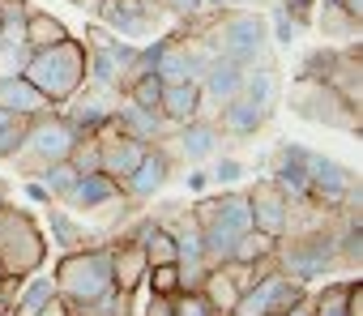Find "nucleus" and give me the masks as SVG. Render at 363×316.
I'll use <instances>...</instances> for the list:
<instances>
[{
    "mask_svg": "<svg viewBox=\"0 0 363 316\" xmlns=\"http://www.w3.org/2000/svg\"><path fill=\"white\" fill-rule=\"evenodd\" d=\"M52 282H56V295L69 303V312H82V307L107 299V295L116 290L107 244H82V248L65 252V256L52 265Z\"/></svg>",
    "mask_w": 363,
    "mask_h": 316,
    "instance_id": "nucleus-1",
    "label": "nucleus"
},
{
    "mask_svg": "<svg viewBox=\"0 0 363 316\" xmlns=\"http://www.w3.org/2000/svg\"><path fill=\"white\" fill-rule=\"evenodd\" d=\"M52 107H65L82 86H86V43L82 39H60L52 47H35L22 73Z\"/></svg>",
    "mask_w": 363,
    "mask_h": 316,
    "instance_id": "nucleus-2",
    "label": "nucleus"
},
{
    "mask_svg": "<svg viewBox=\"0 0 363 316\" xmlns=\"http://www.w3.org/2000/svg\"><path fill=\"white\" fill-rule=\"evenodd\" d=\"M197 35L210 43L214 56H227L240 69L269 64V22L257 9H227Z\"/></svg>",
    "mask_w": 363,
    "mask_h": 316,
    "instance_id": "nucleus-3",
    "label": "nucleus"
},
{
    "mask_svg": "<svg viewBox=\"0 0 363 316\" xmlns=\"http://www.w3.org/2000/svg\"><path fill=\"white\" fill-rule=\"evenodd\" d=\"M197 214V231H201V252L206 265H227L231 248L244 231H252V210H248V193H218V197H201L193 205Z\"/></svg>",
    "mask_w": 363,
    "mask_h": 316,
    "instance_id": "nucleus-4",
    "label": "nucleus"
},
{
    "mask_svg": "<svg viewBox=\"0 0 363 316\" xmlns=\"http://www.w3.org/2000/svg\"><path fill=\"white\" fill-rule=\"evenodd\" d=\"M77 137H82V132L69 124V115L56 111V107H48V111H39V115L26 120V132H22V141H18V149L9 154V163H13L26 180H30V176H43L52 163L69 158V149H73Z\"/></svg>",
    "mask_w": 363,
    "mask_h": 316,
    "instance_id": "nucleus-5",
    "label": "nucleus"
},
{
    "mask_svg": "<svg viewBox=\"0 0 363 316\" xmlns=\"http://www.w3.org/2000/svg\"><path fill=\"white\" fill-rule=\"evenodd\" d=\"M48 261V235L30 210L0 205V273L22 282Z\"/></svg>",
    "mask_w": 363,
    "mask_h": 316,
    "instance_id": "nucleus-6",
    "label": "nucleus"
},
{
    "mask_svg": "<svg viewBox=\"0 0 363 316\" xmlns=\"http://www.w3.org/2000/svg\"><path fill=\"white\" fill-rule=\"evenodd\" d=\"M274 265L282 273H291L295 282H312L320 278L329 265H337V248H333V227H299V231H286L274 248Z\"/></svg>",
    "mask_w": 363,
    "mask_h": 316,
    "instance_id": "nucleus-7",
    "label": "nucleus"
},
{
    "mask_svg": "<svg viewBox=\"0 0 363 316\" xmlns=\"http://www.w3.org/2000/svg\"><path fill=\"white\" fill-rule=\"evenodd\" d=\"M291 111L312 120V124H329V128H346V132H359V107L342 103L325 81H308L299 77L295 94H291Z\"/></svg>",
    "mask_w": 363,
    "mask_h": 316,
    "instance_id": "nucleus-8",
    "label": "nucleus"
},
{
    "mask_svg": "<svg viewBox=\"0 0 363 316\" xmlns=\"http://www.w3.org/2000/svg\"><path fill=\"white\" fill-rule=\"evenodd\" d=\"M99 26H107L116 39H150L162 9L154 0H86Z\"/></svg>",
    "mask_w": 363,
    "mask_h": 316,
    "instance_id": "nucleus-9",
    "label": "nucleus"
},
{
    "mask_svg": "<svg viewBox=\"0 0 363 316\" xmlns=\"http://www.w3.org/2000/svg\"><path fill=\"white\" fill-rule=\"evenodd\" d=\"M350 193H359L354 188V171L342 167L337 158L320 154V149H308V201L316 210H329L333 214Z\"/></svg>",
    "mask_w": 363,
    "mask_h": 316,
    "instance_id": "nucleus-10",
    "label": "nucleus"
},
{
    "mask_svg": "<svg viewBox=\"0 0 363 316\" xmlns=\"http://www.w3.org/2000/svg\"><path fill=\"white\" fill-rule=\"evenodd\" d=\"M171 167H175V154H171V145H167V141H154V145H145L141 163L128 171V180L120 184V193H124L133 205H141V201H150L154 193H162V188H167V180H171Z\"/></svg>",
    "mask_w": 363,
    "mask_h": 316,
    "instance_id": "nucleus-11",
    "label": "nucleus"
},
{
    "mask_svg": "<svg viewBox=\"0 0 363 316\" xmlns=\"http://www.w3.org/2000/svg\"><path fill=\"white\" fill-rule=\"evenodd\" d=\"M116 107H120V90L86 81V86H82L65 107H56V111H65V115H69V124H73L77 132H99V128H107V124H111Z\"/></svg>",
    "mask_w": 363,
    "mask_h": 316,
    "instance_id": "nucleus-12",
    "label": "nucleus"
},
{
    "mask_svg": "<svg viewBox=\"0 0 363 316\" xmlns=\"http://www.w3.org/2000/svg\"><path fill=\"white\" fill-rule=\"evenodd\" d=\"M167 145H171V154H175V158H189V163H210L214 154H223L227 137H223L218 120L193 115V120H184V124H179V128L167 137Z\"/></svg>",
    "mask_w": 363,
    "mask_h": 316,
    "instance_id": "nucleus-13",
    "label": "nucleus"
},
{
    "mask_svg": "<svg viewBox=\"0 0 363 316\" xmlns=\"http://www.w3.org/2000/svg\"><path fill=\"white\" fill-rule=\"evenodd\" d=\"M248 193V210H252V227L257 231H265V235H274V239H282L286 235V222H291V197L265 176V180H257L252 188H244Z\"/></svg>",
    "mask_w": 363,
    "mask_h": 316,
    "instance_id": "nucleus-14",
    "label": "nucleus"
},
{
    "mask_svg": "<svg viewBox=\"0 0 363 316\" xmlns=\"http://www.w3.org/2000/svg\"><path fill=\"white\" fill-rule=\"evenodd\" d=\"M141 154H145V145L137 141V137H128V132H120L116 124H107V128H99V171L103 176H111V180H128V171L141 163Z\"/></svg>",
    "mask_w": 363,
    "mask_h": 316,
    "instance_id": "nucleus-15",
    "label": "nucleus"
},
{
    "mask_svg": "<svg viewBox=\"0 0 363 316\" xmlns=\"http://www.w3.org/2000/svg\"><path fill=\"white\" fill-rule=\"evenodd\" d=\"M124 193H120V180H111V176H103V171H90V176H77L73 184H69V193H60V201L56 205H65V210H77V214H103L111 201H120Z\"/></svg>",
    "mask_w": 363,
    "mask_h": 316,
    "instance_id": "nucleus-16",
    "label": "nucleus"
},
{
    "mask_svg": "<svg viewBox=\"0 0 363 316\" xmlns=\"http://www.w3.org/2000/svg\"><path fill=\"white\" fill-rule=\"evenodd\" d=\"M197 86H201V115H206V120H214V115H218V107H223L227 98H235V94H240V86H244V69H240L235 60H227V56H214Z\"/></svg>",
    "mask_w": 363,
    "mask_h": 316,
    "instance_id": "nucleus-17",
    "label": "nucleus"
},
{
    "mask_svg": "<svg viewBox=\"0 0 363 316\" xmlns=\"http://www.w3.org/2000/svg\"><path fill=\"white\" fill-rule=\"evenodd\" d=\"M107 252H111V282H116V290L137 295V290H141V282H145V269H150L141 239H133V235L111 239V244H107Z\"/></svg>",
    "mask_w": 363,
    "mask_h": 316,
    "instance_id": "nucleus-18",
    "label": "nucleus"
},
{
    "mask_svg": "<svg viewBox=\"0 0 363 316\" xmlns=\"http://www.w3.org/2000/svg\"><path fill=\"white\" fill-rule=\"evenodd\" d=\"M111 124L120 128V132H128V137H137L141 145H154V141H167L175 128L158 115V107H141V103H128V98H120V107H116V115H111Z\"/></svg>",
    "mask_w": 363,
    "mask_h": 316,
    "instance_id": "nucleus-19",
    "label": "nucleus"
},
{
    "mask_svg": "<svg viewBox=\"0 0 363 316\" xmlns=\"http://www.w3.org/2000/svg\"><path fill=\"white\" fill-rule=\"evenodd\" d=\"M218 128H223V137L227 141H248V137H257L265 124H269V115L248 98V94H235V98H227L223 107H218Z\"/></svg>",
    "mask_w": 363,
    "mask_h": 316,
    "instance_id": "nucleus-20",
    "label": "nucleus"
},
{
    "mask_svg": "<svg viewBox=\"0 0 363 316\" xmlns=\"http://www.w3.org/2000/svg\"><path fill=\"white\" fill-rule=\"evenodd\" d=\"M325 86H329L342 103H350V107L363 103V56H359V47L333 52L329 73H325Z\"/></svg>",
    "mask_w": 363,
    "mask_h": 316,
    "instance_id": "nucleus-21",
    "label": "nucleus"
},
{
    "mask_svg": "<svg viewBox=\"0 0 363 316\" xmlns=\"http://www.w3.org/2000/svg\"><path fill=\"white\" fill-rule=\"evenodd\" d=\"M158 115H162L171 128H179L184 120L201 115V86H197V81H162Z\"/></svg>",
    "mask_w": 363,
    "mask_h": 316,
    "instance_id": "nucleus-22",
    "label": "nucleus"
},
{
    "mask_svg": "<svg viewBox=\"0 0 363 316\" xmlns=\"http://www.w3.org/2000/svg\"><path fill=\"white\" fill-rule=\"evenodd\" d=\"M52 103L26 81V77H0V111H9V115H18V120H30V115H39V111H48Z\"/></svg>",
    "mask_w": 363,
    "mask_h": 316,
    "instance_id": "nucleus-23",
    "label": "nucleus"
},
{
    "mask_svg": "<svg viewBox=\"0 0 363 316\" xmlns=\"http://www.w3.org/2000/svg\"><path fill=\"white\" fill-rule=\"evenodd\" d=\"M52 299H56V282H52V273L35 269L30 278H22V282H18L9 316H35V312H43V307L52 303Z\"/></svg>",
    "mask_w": 363,
    "mask_h": 316,
    "instance_id": "nucleus-24",
    "label": "nucleus"
},
{
    "mask_svg": "<svg viewBox=\"0 0 363 316\" xmlns=\"http://www.w3.org/2000/svg\"><path fill=\"white\" fill-rule=\"evenodd\" d=\"M201 295L210 299V307H214L218 316H231L235 303H240V286H235V278H231L223 265L206 269V278H201Z\"/></svg>",
    "mask_w": 363,
    "mask_h": 316,
    "instance_id": "nucleus-25",
    "label": "nucleus"
},
{
    "mask_svg": "<svg viewBox=\"0 0 363 316\" xmlns=\"http://www.w3.org/2000/svg\"><path fill=\"white\" fill-rule=\"evenodd\" d=\"M316 26L325 30V39H337V43H359V35H363V22H354L337 0H325V5H320Z\"/></svg>",
    "mask_w": 363,
    "mask_h": 316,
    "instance_id": "nucleus-26",
    "label": "nucleus"
},
{
    "mask_svg": "<svg viewBox=\"0 0 363 316\" xmlns=\"http://www.w3.org/2000/svg\"><path fill=\"white\" fill-rule=\"evenodd\" d=\"M60 39H69V26L56 18V13H43V9H30L26 13V47L35 52V47H52V43H60Z\"/></svg>",
    "mask_w": 363,
    "mask_h": 316,
    "instance_id": "nucleus-27",
    "label": "nucleus"
},
{
    "mask_svg": "<svg viewBox=\"0 0 363 316\" xmlns=\"http://www.w3.org/2000/svg\"><path fill=\"white\" fill-rule=\"evenodd\" d=\"M350 286L354 278L325 282L320 290H312V316H350Z\"/></svg>",
    "mask_w": 363,
    "mask_h": 316,
    "instance_id": "nucleus-28",
    "label": "nucleus"
},
{
    "mask_svg": "<svg viewBox=\"0 0 363 316\" xmlns=\"http://www.w3.org/2000/svg\"><path fill=\"white\" fill-rule=\"evenodd\" d=\"M48 227H52V239L65 248V252H73V248H82V244H90L86 239V227H77L73 218H69V210L65 205H48Z\"/></svg>",
    "mask_w": 363,
    "mask_h": 316,
    "instance_id": "nucleus-29",
    "label": "nucleus"
},
{
    "mask_svg": "<svg viewBox=\"0 0 363 316\" xmlns=\"http://www.w3.org/2000/svg\"><path fill=\"white\" fill-rule=\"evenodd\" d=\"M274 248H278V239L252 227V231H244V235L235 239L231 261H248V265H257V261H269V256H274Z\"/></svg>",
    "mask_w": 363,
    "mask_h": 316,
    "instance_id": "nucleus-30",
    "label": "nucleus"
},
{
    "mask_svg": "<svg viewBox=\"0 0 363 316\" xmlns=\"http://www.w3.org/2000/svg\"><path fill=\"white\" fill-rule=\"evenodd\" d=\"M69 163H73V171H77V176H90V171H99V132H82V137L73 141V149H69Z\"/></svg>",
    "mask_w": 363,
    "mask_h": 316,
    "instance_id": "nucleus-31",
    "label": "nucleus"
},
{
    "mask_svg": "<svg viewBox=\"0 0 363 316\" xmlns=\"http://www.w3.org/2000/svg\"><path fill=\"white\" fill-rule=\"evenodd\" d=\"M30 180H39V184L52 193V201H60V193H69V184L77 180V171H73V163H69V158H60V163H52L43 176H30Z\"/></svg>",
    "mask_w": 363,
    "mask_h": 316,
    "instance_id": "nucleus-32",
    "label": "nucleus"
},
{
    "mask_svg": "<svg viewBox=\"0 0 363 316\" xmlns=\"http://www.w3.org/2000/svg\"><path fill=\"white\" fill-rule=\"evenodd\" d=\"M141 286H145L150 295H167V299H171V295L179 290V273H175V261H171V265H150Z\"/></svg>",
    "mask_w": 363,
    "mask_h": 316,
    "instance_id": "nucleus-33",
    "label": "nucleus"
},
{
    "mask_svg": "<svg viewBox=\"0 0 363 316\" xmlns=\"http://www.w3.org/2000/svg\"><path fill=\"white\" fill-rule=\"evenodd\" d=\"M171 316H218L201 290H175L171 295Z\"/></svg>",
    "mask_w": 363,
    "mask_h": 316,
    "instance_id": "nucleus-34",
    "label": "nucleus"
},
{
    "mask_svg": "<svg viewBox=\"0 0 363 316\" xmlns=\"http://www.w3.org/2000/svg\"><path fill=\"white\" fill-rule=\"evenodd\" d=\"M26 60H30L26 43H0V77H22Z\"/></svg>",
    "mask_w": 363,
    "mask_h": 316,
    "instance_id": "nucleus-35",
    "label": "nucleus"
},
{
    "mask_svg": "<svg viewBox=\"0 0 363 316\" xmlns=\"http://www.w3.org/2000/svg\"><path fill=\"white\" fill-rule=\"evenodd\" d=\"M244 180V163L240 158H227V154H214L210 158V184H235Z\"/></svg>",
    "mask_w": 363,
    "mask_h": 316,
    "instance_id": "nucleus-36",
    "label": "nucleus"
},
{
    "mask_svg": "<svg viewBox=\"0 0 363 316\" xmlns=\"http://www.w3.org/2000/svg\"><path fill=\"white\" fill-rule=\"evenodd\" d=\"M274 5L295 22V26H312V13H316V0H274Z\"/></svg>",
    "mask_w": 363,
    "mask_h": 316,
    "instance_id": "nucleus-37",
    "label": "nucleus"
},
{
    "mask_svg": "<svg viewBox=\"0 0 363 316\" xmlns=\"http://www.w3.org/2000/svg\"><path fill=\"white\" fill-rule=\"evenodd\" d=\"M269 35H274L282 47H291V43H295V35H299V26H295V22H291V18H286L278 5H274V18H269Z\"/></svg>",
    "mask_w": 363,
    "mask_h": 316,
    "instance_id": "nucleus-38",
    "label": "nucleus"
},
{
    "mask_svg": "<svg viewBox=\"0 0 363 316\" xmlns=\"http://www.w3.org/2000/svg\"><path fill=\"white\" fill-rule=\"evenodd\" d=\"M22 132H26V120H9L5 128H0V158H9V154L18 149Z\"/></svg>",
    "mask_w": 363,
    "mask_h": 316,
    "instance_id": "nucleus-39",
    "label": "nucleus"
},
{
    "mask_svg": "<svg viewBox=\"0 0 363 316\" xmlns=\"http://www.w3.org/2000/svg\"><path fill=\"white\" fill-rule=\"evenodd\" d=\"M154 5H158L162 13H171V18H189L197 0H154Z\"/></svg>",
    "mask_w": 363,
    "mask_h": 316,
    "instance_id": "nucleus-40",
    "label": "nucleus"
},
{
    "mask_svg": "<svg viewBox=\"0 0 363 316\" xmlns=\"http://www.w3.org/2000/svg\"><path fill=\"white\" fill-rule=\"evenodd\" d=\"M141 316H171V299H167V295H150Z\"/></svg>",
    "mask_w": 363,
    "mask_h": 316,
    "instance_id": "nucleus-41",
    "label": "nucleus"
},
{
    "mask_svg": "<svg viewBox=\"0 0 363 316\" xmlns=\"http://www.w3.org/2000/svg\"><path fill=\"white\" fill-rule=\"evenodd\" d=\"M206 188H210V171H201V167L189 171V193H206Z\"/></svg>",
    "mask_w": 363,
    "mask_h": 316,
    "instance_id": "nucleus-42",
    "label": "nucleus"
},
{
    "mask_svg": "<svg viewBox=\"0 0 363 316\" xmlns=\"http://www.w3.org/2000/svg\"><path fill=\"white\" fill-rule=\"evenodd\" d=\"M210 5L218 13H227V9H257V0H210Z\"/></svg>",
    "mask_w": 363,
    "mask_h": 316,
    "instance_id": "nucleus-43",
    "label": "nucleus"
},
{
    "mask_svg": "<svg viewBox=\"0 0 363 316\" xmlns=\"http://www.w3.org/2000/svg\"><path fill=\"white\" fill-rule=\"evenodd\" d=\"M350 316H363V282L354 278V286H350Z\"/></svg>",
    "mask_w": 363,
    "mask_h": 316,
    "instance_id": "nucleus-44",
    "label": "nucleus"
},
{
    "mask_svg": "<svg viewBox=\"0 0 363 316\" xmlns=\"http://www.w3.org/2000/svg\"><path fill=\"white\" fill-rule=\"evenodd\" d=\"M35 316H73V312H69V303H65V299L56 295V299H52V303H48L43 312H35Z\"/></svg>",
    "mask_w": 363,
    "mask_h": 316,
    "instance_id": "nucleus-45",
    "label": "nucleus"
},
{
    "mask_svg": "<svg viewBox=\"0 0 363 316\" xmlns=\"http://www.w3.org/2000/svg\"><path fill=\"white\" fill-rule=\"evenodd\" d=\"M30 201H39V205H52V193H48L39 180H30Z\"/></svg>",
    "mask_w": 363,
    "mask_h": 316,
    "instance_id": "nucleus-46",
    "label": "nucleus"
},
{
    "mask_svg": "<svg viewBox=\"0 0 363 316\" xmlns=\"http://www.w3.org/2000/svg\"><path fill=\"white\" fill-rule=\"evenodd\" d=\"M0 205H9V184L0 180Z\"/></svg>",
    "mask_w": 363,
    "mask_h": 316,
    "instance_id": "nucleus-47",
    "label": "nucleus"
},
{
    "mask_svg": "<svg viewBox=\"0 0 363 316\" xmlns=\"http://www.w3.org/2000/svg\"><path fill=\"white\" fill-rule=\"evenodd\" d=\"M9 120H18V115H9V111H0V128H5V124H9Z\"/></svg>",
    "mask_w": 363,
    "mask_h": 316,
    "instance_id": "nucleus-48",
    "label": "nucleus"
},
{
    "mask_svg": "<svg viewBox=\"0 0 363 316\" xmlns=\"http://www.w3.org/2000/svg\"><path fill=\"white\" fill-rule=\"evenodd\" d=\"M5 282H9V278H5V273H0V290H5Z\"/></svg>",
    "mask_w": 363,
    "mask_h": 316,
    "instance_id": "nucleus-49",
    "label": "nucleus"
},
{
    "mask_svg": "<svg viewBox=\"0 0 363 316\" xmlns=\"http://www.w3.org/2000/svg\"><path fill=\"white\" fill-rule=\"evenodd\" d=\"M69 5H82V0H69Z\"/></svg>",
    "mask_w": 363,
    "mask_h": 316,
    "instance_id": "nucleus-50",
    "label": "nucleus"
},
{
    "mask_svg": "<svg viewBox=\"0 0 363 316\" xmlns=\"http://www.w3.org/2000/svg\"><path fill=\"white\" fill-rule=\"evenodd\" d=\"M269 316H282V312H269Z\"/></svg>",
    "mask_w": 363,
    "mask_h": 316,
    "instance_id": "nucleus-51",
    "label": "nucleus"
}]
</instances>
